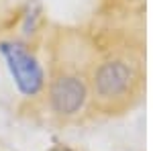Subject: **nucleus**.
I'll return each mask as SVG.
<instances>
[{
    "label": "nucleus",
    "instance_id": "nucleus-1",
    "mask_svg": "<svg viewBox=\"0 0 153 151\" xmlns=\"http://www.w3.org/2000/svg\"><path fill=\"white\" fill-rule=\"evenodd\" d=\"M0 53L6 61V68L12 76V82L16 84L19 92L25 96H35L43 88V68L37 57L21 43L4 41L0 43Z\"/></svg>",
    "mask_w": 153,
    "mask_h": 151
},
{
    "label": "nucleus",
    "instance_id": "nucleus-2",
    "mask_svg": "<svg viewBox=\"0 0 153 151\" xmlns=\"http://www.w3.org/2000/svg\"><path fill=\"white\" fill-rule=\"evenodd\" d=\"M135 70L125 59H108L94 74V92L100 100H123L135 86Z\"/></svg>",
    "mask_w": 153,
    "mask_h": 151
},
{
    "label": "nucleus",
    "instance_id": "nucleus-3",
    "mask_svg": "<svg viewBox=\"0 0 153 151\" xmlns=\"http://www.w3.org/2000/svg\"><path fill=\"white\" fill-rule=\"evenodd\" d=\"M86 96H88V90H86V84H84L78 76H59L53 80L51 88H49V100H51V106L57 115H76L80 108L86 102Z\"/></svg>",
    "mask_w": 153,
    "mask_h": 151
},
{
    "label": "nucleus",
    "instance_id": "nucleus-4",
    "mask_svg": "<svg viewBox=\"0 0 153 151\" xmlns=\"http://www.w3.org/2000/svg\"><path fill=\"white\" fill-rule=\"evenodd\" d=\"M51 151H70L68 147H55V149H51Z\"/></svg>",
    "mask_w": 153,
    "mask_h": 151
}]
</instances>
